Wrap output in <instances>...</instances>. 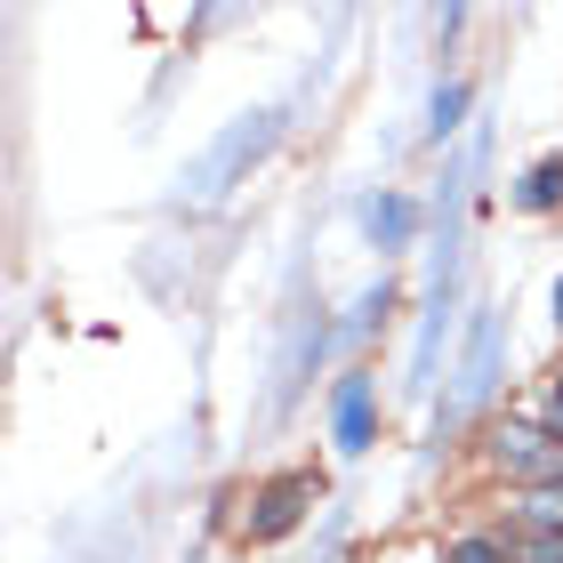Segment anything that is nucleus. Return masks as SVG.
I'll list each match as a JSON object with an SVG mask.
<instances>
[{
	"label": "nucleus",
	"instance_id": "obj_6",
	"mask_svg": "<svg viewBox=\"0 0 563 563\" xmlns=\"http://www.w3.org/2000/svg\"><path fill=\"white\" fill-rule=\"evenodd\" d=\"M314 419H322L330 459H339V467H363V459L387 443V419H395L387 371H378V363H339V378H330L322 402H314Z\"/></svg>",
	"mask_w": 563,
	"mask_h": 563
},
{
	"label": "nucleus",
	"instance_id": "obj_13",
	"mask_svg": "<svg viewBox=\"0 0 563 563\" xmlns=\"http://www.w3.org/2000/svg\"><path fill=\"white\" fill-rule=\"evenodd\" d=\"M516 540V563H563V531H507Z\"/></svg>",
	"mask_w": 563,
	"mask_h": 563
},
{
	"label": "nucleus",
	"instance_id": "obj_9",
	"mask_svg": "<svg viewBox=\"0 0 563 563\" xmlns=\"http://www.w3.org/2000/svg\"><path fill=\"white\" fill-rule=\"evenodd\" d=\"M475 121H483V81H475V73H434L427 97H419V145L443 162V153L467 145Z\"/></svg>",
	"mask_w": 563,
	"mask_h": 563
},
{
	"label": "nucleus",
	"instance_id": "obj_16",
	"mask_svg": "<svg viewBox=\"0 0 563 563\" xmlns=\"http://www.w3.org/2000/svg\"><path fill=\"white\" fill-rule=\"evenodd\" d=\"M339 563H346V555H339Z\"/></svg>",
	"mask_w": 563,
	"mask_h": 563
},
{
	"label": "nucleus",
	"instance_id": "obj_5",
	"mask_svg": "<svg viewBox=\"0 0 563 563\" xmlns=\"http://www.w3.org/2000/svg\"><path fill=\"white\" fill-rule=\"evenodd\" d=\"M234 499H242V516H234V548H290V540H306V531L322 523V507H330V483H322V467H266V475H250V483H234Z\"/></svg>",
	"mask_w": 563,
	"mask_h": 563
},
{
	"label": "nucleus",
	"instance_id": "obj_2",
	"mask_svg": "<svg viewBox=\"0 0 563 563\" xmlns=\"http://www.w3.org/2000/svg\"><path fill=\"white\" fill-rule=\"evenodd\" d=\"M339 306L322 290H290V306L274 314V363H266V427H290L306 402H322V387L339 378Z\"/></svg>",
	"mask_w": 563,
	"mask_h": 563
},
{
	"label": "nucleus",
	"instance_id": "obj_7",
	"mask_svg": "<svg viewBox=\"0 0 563 563\" xmlns=\"http://www.w3.org/2000/svg\"><path fill=\"white\" fill-rule=\"evenodd\" d=\"M346 225H354V242L371 250V266H395V274H402V266L427 250L434 210H427L419 186H402V177H371V186H354Z\"/></svg>",
	"mask_w": 563,
	"mask_h": 563
},
{
	"label": "nucleus",
	"instance_id": "obj_8",
	"mask_svg": "<svg viewBox=\"0 0 563 563\" xmlns=\"http://www.w3.org/2000/svg\"><path fill=\"white\" fill-rule=\"evenodd\" d=\"M411 306H419V282H411V274L371 266V274L339 298V346H346V363H378L395 330H411Z\"/></svg>",
	"mask_w": 563,
	"mask_h": 563
},
{
	"label": "nucleus",
	"instance_id": "obj_15",
	"mask_svg": "<svg viewBox=\"0 0 563 563\" xmlns=\"http://www.w3.org/2000/svg\"><path fill=\"white\" fill-rule=\"evenodd\" d=\"M548 330H555V346H563V266L548 274Z\"/></svg>",
	"mask_w": 563,
	"mask_h": 563
},
{
	"label": "nucleus",
	"instance_id": "obj_10",
	"mask_svg": "<svg viewBox=\"0 0 563 563\" xmlns=\"http://www.w3.org/2000/svg\"><path fill=\"white\" fill-rule=\"evenodd\" d=\"M499 201H507V218H523V225H563V145H548V153H531V162L507 169Z\"/></svg>",
	"mask_w": 563,
	"mask_h": 563
},
{
	"label": "nucleus",
	"instance_id": "obj_3",
	"mask_svg": "<svg viewBox=\"0 0 563 563\" xmlns=\"http://www.w3.org/2000/svg\"><path fill=\"white\" fill-rule=\"evenodd\" d=\"M282 137H290V106H250V113H234L186 169H177V210H218V201H234V186H250V177L274 162Z\"/></svg>",
	"mask_w": 563,
	"mask_h": 563
},
{
	"label": "nucleus",
	"instance_id": "obj_14",
	"mask_svg": "<svg viewBox=\"0 0 563 563\" xmlns=\"http://www.w3.org/2000/svg\"><path fill=\"white\" fill-rule=\"evenodd\" d=\"M523 402H531V411H540V419L563 434V363H555V371H548V378H540V387H531Z\"/></svg>",
	"mask_w": 563,
	"mask_h": 563
},
{
	"label": "nucleus",
	"instance_id": "obj_12",
	"mask_svg": "<svg viewBox=\"0 0 563 563\" xmlns=\"http://www.w3.org/2000/svg\"><path fill=\"white\" fill-rule=\"evenodd\" d=\"M492 516L507 531H563V483H548V492H516V499H492Z\"/></svg>",
	"mask_w": 563,
	"mask_h": 563
},
{
	"label": "nucleus",
	"instance_id": "obj_4",
	"mask_svg": "<svg viewBox=\"0 0 563 563\" xmlns=\"http://www.w3.org/2000/svg\"><path fill=\"white\" fill-rule=\"evenodd\" d=\"M467 459H475V483H483L492 499H516V492H548V483H563V434L531 411V402H507V411L467 443Z\"/></svg>",
	"mask_w": 563,
	"mask_h": 563
},
{
	"label": "nucleus",
	"instance_id": "obj_11",
	"mask_svg": "<svg viewBox=\"0 0 563 563\" xmlns=\"http://www.w3.org/2000/svg\"><path fill=\"white\" fill-rule=\"evenodd\" d=\"M434 548H443V563H516V540H507V523H499V516L451 523Z\"/></svg>",
	"mask_w": 563,
	"mask_h": 563
},
{
	"label": "nucleus",
	"instance_id": "obj_1",
	"mask_svg": "<svg viewBox=\"0 0 563 563\" xmlns=\"http://www.w3.org/2000/svg\"><path fill=\"white\" fill-rule=\"evenodd\" d=\"M516 387V314L499 298H475L467 306V330H459V354L443 371V395L427 402V451H459L492 427Z\"/></svg>",
	"mask_w": 563,
	"mask_h": 563
}]
</instances>
